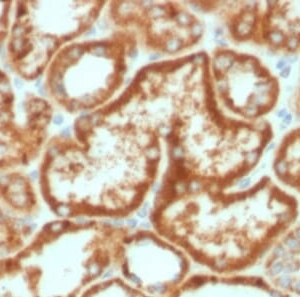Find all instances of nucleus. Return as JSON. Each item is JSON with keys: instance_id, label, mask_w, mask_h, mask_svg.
<instances>
[{"instance_id": "423d86ee", "label": "nucleus", "mask_w": 300, "mask_h": 297, "mask_svg": "<svg viewBox=\"0 0 300 297\" xmlns=\"http://www.w3.org/2000/svg\"><path fill=\"white\" fill-rule=\"evenodd\" d=\"M107 7L115 30L132 33L138 45L157 55H179L195 47L205 31L186 2L113 1Z\"/></svg>"}, {"instance_id": "aec40b11", "label": "nucleus", "mask_w": 300, "mask_h": 297, "mask_svg": "<svg viewBox=\"0 0 300 297\" xmlns=\"http://www.w3.org/2000/svg\"><path fill=\"white\" fill-rule=\"evenodd\" d=\"M295 233H296L297 237H298L299 239H300V227H298V228L296 229V231H295Z\"/></svg>"}, {"instance_id": "f03ea898", "label": "nucleus", "mask_w": 300, "mask_h": 297, "mask_svg": "<svg viewBox=\"0 0 300 297\" xmlns=\"http://www.w3.org/2000/svg\"><path fill=\"white\" fill-rule=\"evenodd\" d=\"M43 151L40 188L57 216L115 222L142 209L162 157L154 134L100 109L81 114L73 133L52 137Z\"/></svg>"}, {"instance_id": "2eb2a0df", "label": "nucleus", "mask_w": 300, "mask_h": 297, "mask_svg": "<svg viewBox=\"0 0 300 297\" xmlns=\"http://www.w3.org/2000/svg\"><path fill=\"white\" fill-rule=\"evenodd\" d=\"M285 244L292 250L298 249L300 247V241L296 237L293 236V235H289V236L285 239Z\"/></svg>"}, {"instance_id": "4be33fe9", "label": "nucleus", "mask_w": 300, "mask_h": 297, "mask_svg": "<svg viewBox=\"0 0 300 297\" xmlns=\"http://www.w3.org/2000/svg\"><path fill=\"white\" fill-rule=\"evenodd\" d=\"M0 270H1V268H0Z\"/></svg>"}, {"instance_id": "0eeeda50", "label": "nucleus", "mask_w": 300, "mask_h": 297, "mask_svg": "<svg viewBox=\"0 0 300 297\" xmlns=\"http://www.w3.org/2000/svg\"><path fill=\"white\" fill-rule=\"evenodd\" d=\"M210 72L216 98L230 116L259 121L277 106L280 81L256 56L220 46L210 55Z\"/></svg>"}, {"instance_id": "9b49d317", "label": "nucleus", "mask_w": 300, "mask_h": 297, "mask_svg": "<svg viewBox=\"0 0 300 297\" xmlns=\"http://www.w3.org/2000/svg\"><path fill=\"white\" fill-rule=\"evenodd\" d=\"M272 169L283 184L300 192V126L289 130L280 140L274 152Z\"/></svg>"}, {"instance_id": "f8f14e48", "label": "nucleus", "mask_w": 300, "mask_h": 297, "mask_svg": "<svg viewBox=\"0 0 300 297\" xmlns=\"http://www.w3.org/2000/svg\"><path fill=\"white\" fill-rule=\"evenodd\" d=\"M81 297H156L142 291L127 282L118 274L99 280L86 290Z\"/></svg>"}, {"instance_id": "f3484780", "label": "nucleus", "mask_w": 300, "mask_h": 297, "mask_svg": "<svg viewBox=\"0 0 300 297\" xmlns=\"http://www.w3.org/2000/svg\"><path fill=\"white\" fill-rule=\"evenodd\" d=\"M291 283H292V281H291V279H289L288 277H283L279 280V284H280L283 288H289L291 286Z\"/></svg>"}, {"instance_id": "412c9836", "label": "nucleus", "mask_w": 300, "mask_h": 297, "mask_svg": "<svg viewBox=\"0 0 300 297\" xmlns=\"http://www.w3.org/2000/svg\"><path fill=\"white\" fill-rule=\"evenodd\" d=\"M296 289H297V290H298V289H300V281L298 282V283H297V284H296Z\"/></svg>"}, {"instance_id": "1a4fd4ad", "label": "nucleus", "mask_w": 300, "mask_h": 297, "mask_svg": "<svg viewBox=\"0 0 300 297\" xmlns=\"http://www.w3.org/2000/svg\"><path fill=\"white\" fill-rule=\"evenodd\" d=\"M213 14L235 43L280 55L300 52V1H218Z\"/></svg>"}, {"instance_id": "6ab92c4d", "label": "nucleus", "mask_w": 300, "mask_h": 297, "mask_svg": "<svg viewBox=\"0 0 300 297\" xmlns=\"http://www.w3.org/2000/svg\"><path fill=\"white\" fill-rule=\"evenodd\" d=\"M269 294H270L271 297H281V294L278 291H276V290H270Z\"/></svg>"}, {"instance_id": "6e6552de", "label": "nucleus", "mask_w": 300, "mask_h": 297, "mask_svg": "<svg viewBox=\"0 0 300 297\" xmlns=\"http://www.w3.org/2000/svg\"><path fill=\"white\" fill-rule=\"evenodd\" d=\"M192 262L154 229L131 227L121 242L114 271L156 297H169L191 274Z\"/></svg>"}, {"instance_id": "a211bd4d", "label": "nucleus", "mask_w": 300, "mask_h": 297, "mask_svg": "<svg viewBox=\"0 0 300 297\" xmlns=\"http://www.w3.org/2000/svg\"><path fill=\"white\" fill-rule=\"evenodd\" d=\"M284 253H285L284 249H283L282 247H280V246H279V247H276V249H275V251H274V254L276 256H278V257L284 255Z\"/></svg>"}, {"instance_id": "39448f33", "label": "nucleus", "mask_w": 300, "mask_h": 297, "mask_svg": "<svg viewBox=\"0 0 300 297\" xmlns=\"http://www.w3.org/2000/svg\"><path fill=\"white\" fill-rule=\"evenodd\" d=\"M106 1H18L5 42L8 67L24 81L44 74L54 56L93 27Z\"/></svg>"}, {"instance_id": "9d476101", "label": "nucleus", "mask_w": 300, "mask_h": 297, "mask_svg": "<svg viewBox=\"0 0 300 297\" xmlns=\"http://www.w3.org/2000/svg\"><path fill=\"white\" fill-rule=\"evenodd\" d=\"M53 106L48 99L14 89L0 68V171L33 162L46 145Z\"/></svg>"}, {"instance_id": "f257e3e1", "label": "nucleus", "mask_w": 300, "mask_h": 297, "mask_svg": "<svg viewBox=\"0 0 300 297\" xmlns=\"http://www.w3.org/2000/svg\"><path fill=\"white\" fill-rule=\"evenodd\" d=\"M102 109L164 140V182L227 190L258 165L274 137L267 120L224 112L204 51L147 64Z\"/></svg>"}, {"instance_id": "dca6fc26", "label": "nucleus", "mask_w": 300, "mask_h": 297, "mask_svg": "<svg viewBox=\"0 0 300 297\" xmlns=\"http://www.w3.org/2000/svg\"><path fill=\"white\" fill-rule=\"evenodd\" d=\"M282 270H283L282 263H280V262H276V263H274L273 265H271L270 269H269V273H270L271 275H276V274L280 273Z\"/></svg>"}, {"instance_id": "20e7f679", "label": "nucleus", "mask_w": 300, "mask_h": 297, "mask_svg": "<svg viewBox=\"0 0 300 297\" xmlns=\"http://www.w3.org/2000/svg\"><path fill=\"white\" fill-rule=\"evenodd\" d=\"M137 46L135 36L123 30L67 44L46 68L42 90L51 104L71 114L102 108L124 84Z\"/></svg>"}, {"instance_id": "4468645a", "label": "nucleus", "mask_w": 300, "mask_h": 297, "mask_svg": "<svg viewBox=\"0 0 300 297\" xmlns=\"http://www.w3.org/2000/svg\"><path fill=\"white\" fill-rule=\"evenodd\" d=\"M292 109L293 111H295V114L297 116H300V78H299V84L297 87V90L295 92L294 98H293V103H292Z\"/></svg>"}, {"instance_id": "7ed1b4c3", "label": "nucleus", "mask_w": 300, "mask_h": 297, "mask_svg": "<svg viewBox=\"0 0 300 297\" xmlns=\"http://www.w3.org/2000/svg\"><path fill=\"white\" fill-rule=\"evenodd\" d=\"M296 214L294 197L264 176L234 192L196 183H160L149 222L192 263L222 273L247 267L266 250L261 241Z\"/></svg>"}, {"instance_id": "ddd939ff", "label": "nucleus", "mask_w": 300, "mask_h": 297, "mask_svg": "<svg viewBox=\"0 0 300 297\" xmlns=\"http://www.w3.org/2000/svg\"><path fill=\"white\" fill-rule=\"evenodd\" d=\"M14 2L0 1V49L3 43L6 42V39L9 34L10 26L12 21V14H13Z\"/></svg>"}]
</instances>
